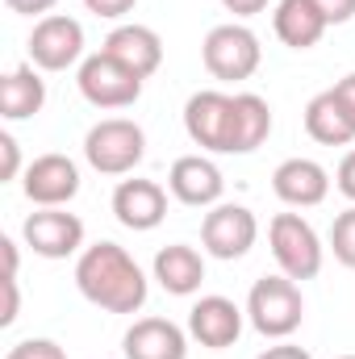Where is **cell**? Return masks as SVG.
<instances>
[{"label": "cell", "instance_id": "1", "mask_svg": "<svg viewBox=\"0 0 355 359\" xmlns=\"http://www.w3.org/2000/svg\"><path fill=\"white\" fill-rule=\"evenodd\" d=\"M76 284L105 313H138L147 305V276L117 243H92L80 251Z\"/></svg>", "mask_w": 355, "mask_h": 359}, {"label": "cell", "instance_id": "2", "mask_svg": "<svg viewBox=\"0 0 355 359\" xmlns=\"http://www.w3.org/2000/svg\"><path fill=\"white\" fill-rule=\"evenodd\" d=\"M147 155V134L130 117H105L84 138V159L100 176H130Z\"/></svg>", "mask_w": 355, "mask_h": 359}, {"label": "cell", "instance_id": "3", "mask_svg": "<svg viewBox=\"0 0 355 359\" xmlns=\"http://www.w3.org/2000/svg\"><path fill=\"white\" fill-rule=\"evenodd\" d=\"M247 318L264 339H288L305 318V301H301L297 280H288L284 271L255 280L251 297H247Z\"/></svg>", "mask_w": 355, "mask_h": 359}, {"label": "cell", "instance_id": "4", "mask_svg": "<svg viewBox=\"0 0 355 359\" xmlns=\"http://www.w3.org/2000/svg\"><path fill=\"white\" fill-rule=\"evenodd\" d=\"M201 59H205V72H209L213 80L239 84V80H251V76L260 72L264 50H260V38H255L247 25L230 21V25H213V29L205 34Z\"/></svg>", "mask_w": 355, "mask_h": 359}, {"label": "cell", "instance_id": "5", "mask_svg": "<svg viewBox=\"0 0 355 359\" xmlns=\"http://www.w3.org/2000/svg\"><path fill=\"white\" fill-rule=\"evenodd\" d=\"M272 259L288 280H314L322 271V238L301 213H276L267 226Z\"/></svg>", "mask_w": 355, "mask_h": 359}, {"label": "cell", "instance_id": "6", "mask_svg": "<svg viewBox=\"0 0 355 359\" xmlns=\"http://www.w3.org/2000/svg\"><path fill=\"white\" fill-rule=\"evenodd\" d=\"M76 84H80V96L96 109H126V104H134L142 96V80L105 50H96L80 63Z\"/></svg>", "mask_w": 355, "mask_h": 359}, {"label": "cell", "instance_id": "7", "mask_svg": "<svg viewBox=\"0 0 355 359\" xmlns=\"http://www.w3.org/2000/svg\"><path fill=\"white\" fill-rule=\"evenodd\" d=\"M260 238V222L247 205H213L201 222V243L213 259H243Z\"/></svg>", "mask_w": 355, "mask_h": 359}, {"label": "cell", "instance_id": "8", "mask_svg": "<svg viewBox=\"0 0 355 359\" xmlns=\"http://www.w3.org/2000/svg\"><path fill=\"white\" fill-rule=\"evenodd\" d=\"M230 126H234V96L226 92H192L184 104V130L201 151L230 155Z\"/></svg>", "mask_w": 355, "mask_h": 359}, {"label": "cell", "instance_id": "9", "mask_svg": "<svg viewBox=\"0 0 355 359\" xmlns=\"http://www.w3.org/2000/svg\"><path fill=\"white\" fill-rule=\"evenodd\" d=\"M84 55V25L67 13H51L29 34V59L42 72H67Z\"/></svg>", "mask_w": 355, "mask_h": 359}, {"label": "cell", "instance_id": "10", "mask_svg": "<svg viewBox=\"0 0 355 359\" xmlns=\"http://www.w3.org/2000/svg\"><path fill=\"white\" fill-rule=\"evenodd\" d=\"M25 234V247L42 259H67L84 247V222L76 213H63V209H38L25 217L21 226Z\"/></svg>", "mask_w": 355, "mask_h": 359}, {"label": "cell", "instance_id": "11", "mask_svg": "<svg viewBox=\"0 0 355 359\" xmlns=\"http://www.w3.org/2000/svg\"><path fill=\"white\" fill-rule=\"evenodd\" d=\"M25 196L42 209H63L76 192H80V168L76 159L67 155H38L29 168H25V180H21Z\"/></svg>", "mask_w": 355, "mask_h": 359}, {"label": "cell", "instance_id": "12", "mask_svg": "<svg viewBox=\"0 0 355 359\" xmlns=\"http://www.w3.org/2000/svg\"><path fill=\"white\" fill-rule=\"evenodd\" d=\"M188 334L209 347V351H222V347H234L239 334H243V309L230 301V297H201L192 309H188Z\"/></svg>", "mask_w": 355, "mask_h": 359}, {"label": "cell", "instance_id": "13", "mask_svg": "<svg viewBox=\"0 0 355 359\" xmlns=\"http://www.w3.org/2000/svg\"><path fill=\"white\" fill-rule=\"evenodd\" d=\"M113 217L126 230H155L168 217V192L155 180H121L113 192Z\"/></svg>", "mask_w": 355, "mask_h": 359}, {"label": "cell", "instance_id": "14", "mask_svg": "<svg viewBox=\"0 0 355 359\" xmlns=\"http://www.w3.org/2000/svg\"><path fill=\"white\" fill-rule=\"evenodd\" d=\"M272 192H276L284 205H293V209H314V205L326 201L330 176H326L322 163L297 155V159H284V163L272 172Z\"/></svg>", "mask_w": 355, "mask_h": 359}, {"label": "cell", "instance_id": "15", "mask_svg": "<svg viewBox=\"0 0 355 359\" xmlns=\"http://www.w3.org/2000/svg\"><path fill=\"white\" fill-rule=\"evenodd\" d=\"M168 188L180 205H192V209H209L222 201V188L226 180L217 172V163H209L205 155H180L172 163V176H168Z\"/></svg>", "mask_w": 355, "mask_h": 359}, {"label": "cell", "instance_id": "16", "mask_svg": "<svg viewBox=\"0 0 355 359\" xmlns=\"http://www.w3.org/2000/svg\"><path fill=\"white\" fill-rule=\"evenodd\" d=\"M126 359H188V334L168 318H138L126 339H121Z\"/></svg>", "mask_w": 355, "mask_h": 359}, {"label": "cell", "instance_id": "17", "mask_svg": "<svg viewBox=\"0 0 355 359\" xmlns=\"http://www.w3.org/2000/svg\"><path fill=\"white\" fill-rule=\"evenodd\" d=\"M100 50L113 55L117 63H126L138 80H147V76H155L163 67V42H159V34L151 25H117L105 38Z\"/></svg>", "mask_w": 355, "mask_h": 359}, {"label": "cell", "instance_id": "18", "mask_svg": "<svg viewBox=\"0 0 355 359\" xmlns=\"http://www.w3.org/2000/svg\"><path fill=\"white\" fill-rule=\"evenodd\" d=\"M305 134L322 147H347L355 142V117L343 109V100L335 96V88L318 92L305 104Z\"/></svg>", "mask_w": 355, "mask_h": 359}, {"label": "cell", "instance_id": "19", "mask_svg": "<svg viewBox=\"0 0 355 359\" xmlns=\"http://www.w3.org/2000/svg\"><path fill=\"white\" fill-rule=\"evenodd\" d=\"M272 25H276V38L293 50H309L326 34V17L318 13L314 0H280L272 13Z\"/></svg>", "mask_w": 355, "mask_h": 359}, {"label": "cell", "instance_id": "20", "mask_svg": "<svg viewBox=\"0 0 355 359\" xmlns=\"http://www.w3.org/2000/svg\"><path fill=\"white\" fill-rule=\"evenodd\" d=\"M155 280L163 284V292L172 297H192L205 280V259L196 247H184V243H172L155 255Z\"/></svg>", "mask_w": 355, "mask_h": 359}, {"label": "cell", "instance_id": "21", "mask_svg": "<svg viewBox=\"0 0 355 359\" xmlns=\"http://www.w3.org/2000/svg\"><path fill=\"white\" fill-rule=\"evenodd\" d=\"M272 134V109L264 96L255 92H239L234 96V126H230V155H251L255 147H264Z\"/></svg>", "mask_w": 355, "mask_h": 359}, {"label": "cell", "instance_id": "22", "mask_svg": "<svg viewBox=\"0 0 355 359\" xmlns=\"http://www.w3.org/2000/svg\"><path fill=\"white\" fill-rule=\"evenodd\" d=\"M42 104H46V84H42V76H38L29 63L13 67V72L0 80V113H4L8 121H25V117L42 113Z\"/></svg>", "mask_w": 355, "mask_h": 359}, {"label": "cell", "instance_id": "23", "mask_svg": "<svg viewBox=\"0 0 355 359\" xmlns=\"http://www.w3.org/2000/svg\"><path fill=\"white\" fill-rule=\"evenodd\" d=\"M330 251H335V259L343 268H355V205L335 217V226H330Z\"/></svg>", "mask_w": 355, "mask_h": 359}, {"label": "cell", "instance_id": "24", "mask_svg": "<svg viewBox=\"0 0 355 359\" xmlns=\"http://www.w3.org/2000/svg\"><path fill=\"white\" fill-rule=\"evenodd\" d=\"M4 359H67V351L55 339H21L17 347H8Z\"/></svg>", "mask_w": 355, "mask_h": 359}, {"label": "cell", "instance_id": "25", "mask_svg": "<svg viewBox=\"0 0 355 359\" xmlns=\"http://www.w3.org/2000/svg\"><path fill=\"white\" fill-rule=\"evenodd\" d=\"M0 180H17L21 172V151H17V138L13 134H0Z\"/></svg>", "mask_w": 355, "mask_h": 359}, {"label": "cell", "instance_id": "26", "mask_svg": "<svg viewBox=\"0 0 355 359\" xmlns=\"http://www.w3.org/2000/svg\"><path fill=\"white\" fill-rule=\"evenodd\" d=\"M314 4L326 17V25H343V21L355 17V0H314Z\"/></svg>", "mask_w": 355, "mask_h": 359}, {"label": "cell", "instance_id": "27", "mask_svg": "<svg viewBox=\"0 0 355 359\" xmlns=\"http://www.w3.org/2000/svg\"><path fill=\"white\" fill-rule=\"evenodd\" d=\"M134 4L138 0H84V8L88 13H96V17H126V13H134Z\"/></svg>", "mask_w": 355, "mask_h": 359}, {"label": "cell", "instance_id": "28", "mask_svg": "<svg viewBox=\"0 0 355 359\" xmlns=\"http://www.w3.org/2000/svg\"><path fill=\"white\" fill-rule=\"evenodd\" d=\"M4 4H8L13 13H25V17H38V21H42V17H51V8H55L59 0H4Z\"/></svg>", "mask_w": 355, "mask_h": 359}, {"label": "cell", "instance_id": "29", "mask_svg": "<svg viewBox=\"0 0 355 359\" xmlns=\"http://www.w3.org/2000/svg\"><path fill=\"white\" fill-rule=\"evenodd\" d=\"M335 180H339V192H343L347 201H355V151L339 163V176H335Z\"/></svg>", "mask_w": 355, "mask_h": 359}, {"label": "cell", "instance_id": "30", "mask_svg": "<svg viewBox=\"0 0 355 359\" xmlns=\"http://www.w3.org/2000/svg\"><path fill=\"white\" fill-rule=\"evenodd\" d=\"M17 322V280L4 276V313H0V326H13Z\"/></svg>", "mask_w": 355, "mask_h": 359}, {"label": "cell", "instance_id": "31", "mask_svg": "<svg viewBox=\"0 0 355 359\" xmlns=\"http://www.w3.org/2000/svg\"><path fill=\"white\" fill-rule=\"evenodd\" d=\"M222 8L234 13V17H255V13L267 8V0H222Z\"/></svg>", "mask_w": 355, "mask_h": 359}, {"label": "cell", "instance_id": "32", "mask_svg": "<svg viewBox=\"0 0 355 359\" xmlns=\"http://www.w3.org/2000/svg\"><path fill=\"white\" fill-rule=\"evenodd\" d=\"M255 359H314L305 347H293V343H280V347H267L264 355H255Z\"/></svg>", "mask_w": 355, "mask_h": 359}, {"label": "cell", "instance_id": "33", "mask_svg": "<svg viewBox=\"0 0 355 359\" xmlns=\"http://www.w3.org/2000/svg\"><path fill=\"white\" fill-rule=\"evenodd\" d=\"M335 96L343 100V109H347V113L355 117V72H351V76H343V80L335 84Z\"/></svg>", "mask_w": 355, "mask_h": 359}, {"label": "cell", "instance_id": "34", "mask_svg": "<svg viewBox=\"0 0 355 359\" xmlns=\"http://www.w3.org/2000/svg\"><path fill=\"white\" fill-rule=\"evenodd\" d=\"M0 251H4V276L17 280V243L13 238H0Z\"/></svg>", "mask_w": 355, "mask_h": 359}, {"label": "cell", "instance_id": "35", "mask_svg": "<svg viewBox=\"0 0 355 359\" xmlns=\"http://www.w3.org/2000/svg\"><path fill=\"white\" fill-rule=\"evenodd\" d=\"M339 359H355V355H339Z\"/></svg>", "mask_w": 355, "mask_h": 359}]
</instances>
